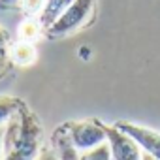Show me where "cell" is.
Instances as JSON below:
<instances>
[{"label":"cell","mask_w":160,"mask_h":160,"mask_svg":"<svg viewBox=\"0 0 160 160\" xmlns=\"http://www.w3.org/2000/svg\"><path fill=\"white\" fill-rule=\"evenodd\" d=\"M43 130L38 117L23 104L6 122L4 158L2 160H34L40 154Z\"/></svg>","instance_id":"1"},{"label":"cell","mask_w":160,"mask_h":160,"mask_svg":"<svg viewBox=\"0 0 160 160\" xmlns=\"http://www.w3.org/2000/svg\"><path fill=\"white\" fill-rule=\"evenodd\" d=\"M66 134L70 136L72 143L75 145V149L79 152L89 151L98 147L100 143L108 141L106 130H104V122L96 121V119H85V121H70L62 124Z\"/></svg>","instance_id":"2"},{"label":"cell","mask_w":160,"mask_h":160,"mask_svg":"<svg viewBox=\"0 0 160 160\" xmlns=\"http://www.w3.org/2000/svg\"><path fill=\"white\" fill-rule=\"evenodd\" d=\"M91 10H92V0H73L66 8V12L45 30V34L49 38H60L77 30L87 21Z\"/></svg>","instance_id":"3"},{"label":"cell","mask_w":160,"mask_h":160,"mask_svg":"<svg viewBox=\"0 0 160 160\" xmlns=\"http://www.w3.org/2000/svg\"><path fill=\"white\" fill-rule=\"evenodd\" d=\"M113 160H141V147L115 124H104Z\"/></svg>","instance_id":"4"},{"label":"cell","mask_w":160,"mask_h":160,"mask_svg":"<svg viewBox=\"0 0 160 160\" xmlns=\"http://www.w3.org/2000/svg\"><path fill=\"white\" fill-rule=\"evenodd\" d=\"M115 126L121 128L122 132H126L141 147L143 152H149L160 160V132L141 126V124H136V122H128V121H117Z\"/></svg>","instance_id":"5"},{"label":"cell","mask_w":160,"mask_h":160,"mask_svg":"<svg viewBox=\"0 0 160 160\" xmlns=\"http://www.w3.org/2000/svg\"><path fill=\"white\" fill-rule=\"evenodd\" d=\"M53 147H55V152H57L58 160H81V152H79L75 149V145L72 143V139L66 134L64 126H60L53 134Z\"/></svg>","instance_id":"6"},{"label":"cell","mask_w":160,"mask_h":160,"mask_svg":"<svg viewBox=\"0 0 160 160\" xmlns=\"http://www.w3.org/2000/svg\"><path fill=\"white\" fill-rule=\"evenodd\" d=\"M10 58L19 64V66H30L36 62L38 58V51L34 47L32 42H23V40H17L15 43L10 45Z\"/></svg>","instance_id":"7"},{"label":"cell","mask_w":160,"mask_h":160,"mask_svg":"<svg viewBox=\"0 0 160 160\" xmlns=\"http://www.w3.org/2000/svg\"><path fill=\"white\" fill-rule=\"evenodd\" d=\"M72 2H73V0H47L45 6H43V10H42V13L38 15V21L42 23L43 30H47V28L66 12V8H68Z\"/></svg>","instance_id":"8"},{"label":"cell","mask_w":160,"mask_h":160,"mask_svg":"<svg viewBox=\"0 0 160 160\" xmlns=\"http://www.w3.org/2000/svg\"><path fill=\"white\" fill-rule=\"evenodd\" d=\"M42 32H43V27H42V23H40L38 19H34V17H28V19L21 21L19 27H17V36H19V40H23V42H32V43H34V42L42 36Z\"/></svg>","instance_id":"9"},{"label":"cell","mask_w":160,"mask_h":160,"mask_svg":"<svg viewBox=\"0 0 160 160\" xmlns=\"http://www.w3.org/2000/svg\"><path fill=\"white\" fill-rule=\"evenodd\" d=\"M25 102L13 96H0V126H4L23 106Z\"/></svg>","instance_id":"10"},{"label":"cell","mask_w":160,"mask_h":160,"mask_svg":"<svg viewBox=\"0 0 160 160\" xmlns=\"http://www.w3.org/2000/svg\"><path fill=\"white\" fill-rule=\"evenodd\" d=\"M81 160H113L108 141L100 143V145H98V147H94V149L83 151V152H81Z\"/></svg>","instance_id":"11"},{"label":"cell","mask_w":160,"mask_h":160,"mask_svg":"<svg viewBox=\"0 0 160 160\" xmlns=\"http://www.w3.org/2000/svg\"><path fill=\"white\" fill-rule=\"evenodd\" d=\"M45 2H47V0H19V4H21L23 12H25L28 17L40 15L42 10H43V6H45Z\"/></svg>","instance_id":"12"},{"label":"cell","mask_w":160,"mask_h":160,"mask_svg":"<svg viewBox=\"0 0 160 160\" xmlns=\"http://www.w3.org/2000/svg\"><path fill=\"white\" fill-rule=\"evenodd\" d=\"M34 160H58V156H57L55 149H53V151H51V149H42L40 154H38Z\"/></svg>","instance_id":"13"},{"label":"cell","mask_w":160,"mask_h":160,"mask_svg":"<svg viewBox=\"0 0 160 160\" xmlns=\"http://www.w3.org/2000/svg\"><path fill=\"white\" fill-rule=\"evenodd\" d=\"M8 40H10V34L4 27H0V55L6 53V45H8Z\"/></svg>","instance_id":"14"},{"label":"cell","mask_w":160,"mask_h":160,"mask_svg":"<svg viewBox=\"0 0 160 160\" xmlns=\"http://www.w3.org/2000/svg\"><path fill=\"white\" fill-rule=\"evenodd\" d=\"M15 4H19V0H0V10H10Z\"/></svg>","instance_id":"15"},{"label":"cell","mask_w":160,"mask_h":160,"mask_svg":"<svg viewBox=\"0 0 160 160\" xmlns=\"http://www.w3.org/2000/svg\"><path fill=\"white\" fill-rule=\"evenodd\" d=\"M4 130H6V124L0 126V160L4 158Z\"/></svg>","instance_id":"16"},{"label":"cell","mask_w":160,"mask_h":160,"mask_svg":"<svg viewBox=\"0 0 160 160\" xmlns=\"http://www.w3.org/2000/svg\"><path fill=\"white\" fill-rule=\"evenodd\" d=\"M141 160H158V158H154V156L149 154V152H143V154H141Z\"/></svg>","instance_id":"17"}]
</instances>
